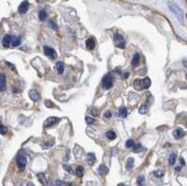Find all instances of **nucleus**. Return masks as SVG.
I'll return each instance as SVG.
<instances>
[{
	"instance_id": "f257e3e1",
	"label": "nucleus",
	"mask_w": 187,
	"mask_h": 186,
	"mask_svg": "<svg viewBox=\"0 0 187 186\" xmlns=\"http://www.w3.org/2000/svg\"><path fill=\"white\" fill-rule=\"evenodd\" d=\"M134 86L138 91L148 89L151 86V80L149 78H145L143 80H136L134 82Z\"/></svg>"
},
{
	"instance_id": "f03ea898",
	"label": "nucleus",
	"mask_w": 187,
	"mask_h": 186,
	"mask_svg": "<svg viewBox=\"0 0 187 186\" xmlns=\"http://www.w3.org/2000/svg\"><path fill=\"white\" fill-rule=\"evenodd\" d=\"M113 76L112 74L111 73H108L107 75H105L103 77V80H102V87L103 89L105 90H108V89H111L112 87V85H113Z\"/></svg>"
},
{
	"instance_id": "7ed1b4c3",
	"label": "nucleus",
	"mask_w": 187,
	"mask_h": 186,
	"mask_svg": "<svg viewBox=\"0 0 187 186\" xmlns=\"http://www.w3.org/2000/svg\"><path fill=\"white\" fill-rule=\"evenodd\" d=\"M113 41L116 47H118L120 49H124V47H126V40H124V37L122 35L118 33H116L114 35Z\"/></svg>"
},
{
	"instance_id": "20e7f679",
	"label": "nucleus",
	"mask_w": 187,
	"mask_h": 186,
	"mask_svg": "<svg viewBox=\"0 0 187 186\" xmlns=\"http://www.w3.org/2000/svg\"><path fill=\"white\" fill-rule=\"evenodd\" d=\"M169 9L172 10L175 14H176V16L180 19L182 22L183 21V10H181V7L177 6L176 4L174 3H169Z\"/></svg>"
},
{
	"instance_id": "39448f33",
	"label": "nucleus",
	"mask_w": 187,
	"mask_h": 186,
	"mask_svg": "<svg viewBox=\"0 0 187 186\" xmlns=\"http://www.w3.org/2000/svg\"><path fill=\"white\" fill-rule=\"evenodd\" d=\"M44 52L48 57H50L52 60H54L56 58V52L54 49L49 47V46H44Z\"/></svg>"
},
{
	"instance_id": "423d86ee",
	"label": "nucleus",
	"mask_w": 187,
	"mask_h": 186,
	"mask_svg": "<svg viewBox=\"0 0 187 186\" xmlns=\"http://www.w3.org/2000/svg\"><path fill=\"white\" fill-rule=\"evenodd\" d=\"M26 158L23 156V155H19L16 159V163H17V166L19 167V169L21 170H23L25 168V166H26Z\"/></svg>"
},
{
	"instance_id": "0eeeda50",
	"label": "nucleus",
	"mask_w": 187,
	"mask_h": 186,
	"mask_svg": "<svg viewBox=\"0 0 187 186\" xmlns=\"http://www.w3.org/2000/svg\"><path fill=\"white\" fill-rule=\"evenodd\" d=\"M60 121V119L59 118H56V117H50V118H48L47 119L45 122H44V123H43V126L44 127H51V126H52V125H56V123H58Z\"/></svg>"
},
{
	"instance_id": "6e6552de",
	"label": "nucleus",
	"mask_w": 187,
	"mask_h": 186,
	"mask_svg": "<svg viewBox=\"0 0 187 186\" xmlns=\"http://www.w3.org/2000/svg\"><path fill=\"white\" fill-rule=\"evenodd\" d=\"M10 46L11 47H17V46H19L21 44L22 40L20 37L10 35Z\"/></svg>"
},
{
	"instance_id": "1a4fd4ad",
	"label": "nucleus",
	"mask_w": 187,
	"mask_h": 186,
	"mask_svg": "<svg viewBox=\"0 0 187 186\" xmlns=\"http://www.w3.org/2000/svg\"><path fill=\"white\" fill-rule=\"evenodd\" d=\"M28 9H29V3H28L27 1H23V2H22L21 5L19 6L18 10H19V12H20L21 14H25V13L27 12Z\"/></svg>"
},
{
	"instance_id": "9d476101",
	"label": "nucleus",
	"mask_w": 187,
	"mask_h": 186,
	"mask_svg": "<svg viewBox=\"0 0 187 186\" xmlns=\"http://www.w3.org/2000/svg\"><path fill=\"white\" fill-rule=\"evenodd\" d=\"M29 96H30V98L32 99L34 102H37V101H38V100L40 99V94H38L36 90H30L29 91Z\"/></svg>"
},
{
	"instance_id": "9b49d317",
	"label": "nucleus",
	"mask_w": 187,
	"mask_h": 186,
	"mask_svg": "<svg viewBox=\"0 0 187 186\" xmlns=\"http://www.w3.org/2000/svg\"><path fill=\"white\" fill-rule=\"evenodd\" d=\"M172 134H173V137H174L176 139H180V138L183 137L184 135H185L184 131H183V129H181V128L175 129V130L173 131V133H172Z\"/></svg>"
},
{
	"instance_id": "f8f14e48",
	"label": "nucleus",
	"mask_w": 187,
	"mask_h": 186,
	"mask_svg": "<svg viewBox=\"0 0 187 186\" xmlns=\"http://www.w3.org/2000/svg\"><path fill=\"white\" fill-rule=\"evenodd\" d=\"M6 90V76L3 73H0V92Z\"/></svg>"
},
{
	"instance_id": "ddd939ff",
	"label": "nucleus",
	"mask_w": 187,
	"mask_h": 186,
	"mask_svg": "<svg viewBox=\"0 0 187 186\" xmlns=\"http://www.w3.org/2000/svg\"><path fill=\"white\" fill-rule=\"evenodd\" d=\"M97 171H98L99 175H101V176H105V175H107V174L108 173V171H110V170H108V168L105 165H101V166H99V167H98V169H97Z\"/></svg>"
},
{
	"instance_id": "4468645a",
	"label": "nucleus",
	"mask_w": 187,
	"mask_h": 186,
	"mask_svg": "<svg viewBox=\"0 0 187 186\" xmlns=\"http://www.w3.org/2000/svg\"><path fill=\"white\" fill-rule=\"evenodd\" d=\"M2 45H3V47H5V48L10 47V35H6L3 37V40H2Z\"/></svg>"
},
{
	"instance_id": "2eb2a0df",
	"label": "nucleus",
	"mask_w": 187,
	"mask_h": 186,
	"mask_svg": "<svg viewBox=\"0 0 187 186\" xmlns=\"http://www.w3.org/2000/svg\"><path fill=\"white\" fill-rule=\"evenodd\" d=\"M86 47L89 49V50H94L96 47V41L94 40L93 37H90L86 40Z\"/></svg>"
},
{
	"instance_id": "dca6fc26",
	"label": "nucleus",
	"mask_w": 187,
	"mask_h": 186,
	"mask_svg": "<svg viewBox=\"0 0 187 186\" xmlns=\"http://www.w3.org/2000/svg\"><path fill=\"white\" fill-rule=\"evenodd\" d=\"M37 179H38V181L40 182V183H42L44 185H49V182H48V181H47L46 176H45L44 173H38L37 174Z\"/></svg>"
},
{
	"instance_id": "f3484780",
	"label": "nucleus",
	"mask_w": 187,
	"mask_h": 186,
	"mask_svg": "<svg viewBox=\"0 0 187 186\" xmlns=\"http://www.w3.org/2000/svg\"><path fill=\"white\" fill-rule=\"evenodd\" d=\"M64 70H65L64 63H63V62H58V63L56 64V71H57V73L59 75H61V74H63Z\"/></svg>"
},
{
	"instance_id": "a211bd4d",
	"label": "nucleus",
	"mask_w": 187,
	"mask_h": 186,
	"mask_svg": "<svg viewBox=\"0 0 187 186\" xmlns=\"http://www.w3.org/2000/svg\"><path fill=\"white\" fill-rule=\"evenodd\" d=\"M96 155L95 154H94L93 152H91V153H88L87 154V161H88V164L90 165V166H93L94 164H95L96 163Z\"/></svg>"
},
{
	"instance_id": "6ab92c4d",
	"label": "nucleus",
	"mask_w": 187,
	"mask_h": 186,
	"mask_svg": "<svg viewBox=\"0 0 187 186\" xmlns=\"http://www.w3.org/2000/svg\"><path fill=\"white\" fill-rule=\"evenodd\" d=\"M139 61H140V55L139 53H135V55L133 57V60H132V66L134 67L138 66V64H139Z\"/></svg>"
},
{
	"instance_id": "aec40b11",
	"label": "nucleus",
	"mask_w": 187,
	"mask_h": 186,
	"mask_svg": "<svg viewBox=\"0 0 187 186\" xmlns=\"http://www.w3.org/2000/svg\"><path fill=\"white\" fill-rule=\"evenodd\" d=\"M75 172H76V175L79 177V178H82V176L84 174V168H83V167H82V166L77 167Z\"/></svg>"
},
{
	"instance_id": "412c9836",
	"label": "nucleus",
	"mask_w": 187,
	"mask_h": 186,
	"mask_svg": "<svg viewBox=\"0 0 187 186\" xmlns=\"http://www.w3.org/2000/svg\"><path fill=\"white\" fill-rule=\"evenodd\" d=\"M119 115L122 118H126L127 116V108L126 107H121L119 110Z\"/></svg>"
},
{
	"instance_id": "4be33fe9",
	"label": "nucleus",
	"mask_w": 187,
	"mask_h": 186,
	"mask_svg": "<svg viewBox=\"0 0 187 186\" xmlns=\"http://www.w3.org/2000/svg\"><path fill=\"white\" fill-rule=\"evenodd\" d=\"M133 166H134V158L129 157L126 161V168L128 170H131L133 168Z\"/></svg>"
},
{
	"instance_id": "5701e85b",
	"label": "nucleus",
	"mask_w": 187,
	"mask_h": 186,
	"mask_svg": "<svg viewBox=\"0 0 187 186\" xmlns=\"http://www.w3.org/2000/svg\"><path fill=\"white\" fill-rule=\"evenodd\" d=\"M176 159H177V155H176V153H171L170 154V156L168 158V163H169V165L170 166H173L175 164V162H176Z\"/></svg>"
},
{
	"instance_id": "b1692460",
	"label": "nucleus",
	"mask_w": 187,
	"mask_h": 186,
	"mask_svg": "<svg viewBox=\"0 0 187 186\" xmlns=\"http://www.w3.org/2000/svg\"><path fill=\"white\" fill-rule=\"evenodd\" d=\"M106 137L111 139V140H114V139L116 138L117 135L115 134V132H113V131H108V132L106 133Z\"/></svg>"
},
{
	"instance_id": "393cba45",
	"label": "nucleus",
	"mask_w": 187,
	"mask_h": 186,
	"mask_svg": "<svg viewBox=\"0 0 187 186\" xmlns=\"http://www.w3.org/2000/svg\"><path fill=\"white\" fill-rule=\"evenodd\" d=\"M137 183L138 186H143L144 183H145V177L143 175H140L138 177V179H137Z\"/></svg>"
},
{
	"instance_id": "a878e982",
	"label": "nucleus",
	"mask_w": 187,
	"mask_h": 186,
	"mask_svg": "<svg viewBox=\"0 0 187 186\" xmlns=\"http://www.w3.org/2000/svg\"><path fill=\"white\" fill-rule=\"evenodd\" d=\"M142 151H145V149L140 144H137V145L134 146V149H133V152H142Z\"/></svg>"
},
{
	"instance_id": "bb28decb",
	"label": "nucleus",
	"mask_w": 187,
	"mask_h": 186,
	"mask_svg": "<svg viewBox=\"0 0 187 186\" xmlns=\"http://www.w3.org/2000/svg\"><path fill=\"white\" fill-rule=\"evenodd\" d=\"M47 15L48 14H47V12L45 10H41L40 12V14H38V18H40V21H45L47 19Z\"/></svg>"
},
{
	"instance_id": "cd10ccee",
	"label": "nucleus",
	"mask_w": 187,
	"mask_h": 186,
	"mask_svg": "<svg viewBox=\"0 0 187 186\" xmlns=\"http://www.w3.org/2000/svg\"><path fill=\"white\" fill-rule=\"evenodd\" d=\"M7 133V128L6 126H4L1 122H0V134L1 135H6Z\"/></svg>"
},
{
	"instance_id": "c85d7f7f",
	"label": "nucleus",
	"mask_w": 187,
	"mask_h": 186,
	"mask_svg": "<svg viewBox=\"0 0 187 186\" xmlns=\"http://www.w3.org/2000/svg\"><path fill=\"white\" fill-rule=\"evenodd\" d=\"M135 145V142L133 139H128V140L126 142V148H132Z\"/></svg>"
},
{
	"instance_id": "c756f323",
	"label": "nucleus",
	"mask_w": 187,
	"mask_h": 186,
	"mask_svg": "<svg viewBox=\"0 0 187 186\" xmlns=\"http://www.w3.org/2000/svg\"><path fill=\"white\" fill-rule=\"evenodd\" d=\"M63 167H64V169L66 170V171H67L69 174H73V173H74L72 167H70V166H68V165H64V166H63Z\"/></svg>"
},
{
	"instance_id": "7c9ffc66",
	"label": "nucleus",
	"mask_w": 187,
	"mask_h": 186,
	"mask_svg": "<svg viewBox=\"0 0 187 186\" xmlns=\"http://www.w3.org/2000/svg\"><path fill=\"white\" fill-rule=\"evenodd\" d=\"M147 111H148V108L146 106H141L139 108V110H138V112L140 114H146Z\"/></svg>"
},
{
	"instance_id": "2f4dec72",
	"label": "nucleus",
	"mask_w": 187,
	"mask_h": 186,
	"mask_svg": "<svg viewBox=\"0 0 187 186\" xmlns=\"http://www.w3.org/2000/svg\"><path fill=\"white\" fill-rule=\"evenodd\" d=\"M49 26H51L53 30H57V25L54 22L52 21H49Z\"/></svg>"
},
{
	"instance_id": "473e14b6",
	"label": "nucleus",
	"mask_w": 187,
	"mask_h": 186,
	"mask_svg": "<svg viewBox=\"0 0 187 186\" xmlns=\"http://www.w3.org/2000/svg\"><path fill=\"white\" fill-rule=\"evenodd\" d=\"M45 105H46V107H48V108H54V107H55L52 101H50V100H46Z\"/></svg>"
},
{
	"instance_id": "72a5a7b5",
	"label": "nucleus",
	"mask_w": 187,
	"mask_h": 186,
	"mask_svg": "<svg viewBox=\"0 0 187 186\" xmlns=\"http://www.w3.org/2000/svg\"><path fill=\"white\" fill-rule=\"evenodd\" d=\"M91 113H92V115H94V116H97V115L99 114L98 110H96V108H91Z\"/></svg>"
},
{
	"instance_id": "f704fd0d",
	"label": "nucleus",
	"mask_w": 187,
	"mask_h": 186,
	"mask_svg": "<svg viewBox=\"0 0 187 186\" xmlns=\"http://www.w3.org/2000/svg\"><path fill=\"white\" fill-rule=\"evenodd\" d=\"M154 175L156 177H158V178H161V177H163L164 172L161 171V170H156V171H154Z\"/></svg>"
},
{
	"instance_id": "c9c22d12",
	"label": "nucleus",
	"mask_w": 187,
	"mask_h": 186,
	"mask_svg": "<svg viewBox=\"0 0 187 186\" xmlns=\"http://www.w3.org/2000/svg\"><path fill=\"white\" fill-rule=\"evenodd\" d=\"M85 122H86L88 125H91L94 122H95V119H93L91 117H85Z\"/></svg>"
},
{
	"instance_id": "e433bc0d",
	"label": "nucleus",
	"mask_w": 187,
	"mask_h": 186,
	"mask_svg": "<svg viewBox=\"0 0 187 186\" xmlns=\"http://www.w3.org/2000/svg\"><path fill=\"white\" fill-rule=\"evenodd\" d=\"M104 115H105L106 118H108V117H111V111H106Z\"/></svg>"
},
{
	"instance_id": "4c0bfd02",
	"label": "nucleus",
	"mask_w": 187,
	"mask_h": 186,
	"mask_svg": "<svg viewBox=\"0 0 187 186\" xmlns=\"http://www.w3.org/2000/svg\"><path fill=\"white\" fill-rule=\"evenodd\" d=\"M128 77H129V73H128V72L123 73V79H127Z\"/></svg>"
},
{
	"instance_id": "58836bf2",
	"label": "nucleus",
	"mask_w": 187,
	"mask_h": 186,
	"mask_svg": "<svg viewBox=\"0 0 187 186\" xmlns=\"http://www.w3.org/2000/svg\"><path fill=\"white\" fill-rule=\"evenodd\" d=\"M63 186H73V185L69 182H63Z\"/></svg>"
},
{
	"instance_id": "ea45409f",
	"label": "nucleus",
	"mask_w": 187,
	"mask_h": 186,
	"mask_svg": "<svg viewBox=\"0 0 187 186\" xmlns=\"http://www.w3.org/2000/svg\"><path fill=\"white\" fill-rule=\"evenodd\" d=\"M181 169H182V167H175V171H176V172H179Z\"/></svg>"
},
{
	"instance_id": "a19ab883",
	"label": "nucleus",
	"mask_w": 187,
	"mask_h": 186,
	"mask_svg": "<svg viewBox=\"0 0 187 186\" xmlns=\"http://www.w3.org/2000/svg\"><path fill=\"white\" fill-rule=\"evenodd\" d=\"M180 162L182 163V165H183V166H184V165H185V162H184V160H183V157H181Z\"/></svg>"
},
{
	"instance_id": "79ce46f5",
	"label": "nucleus",
	"mask_w": 187,
	"mask_h": 186,
	"mask_svg": "<svg viewBox=\"0 0 187 186\" xmlns=\"http://www.w3.org/2000/svg\"><path fill=\"white\" fill-rule=\"evenodd\" d=\"M26 186H34V184H33L32 182H28Z\"/></svg>"
},
{
	"instance_id": "37998d69",
	"label": "nucleus",
	"mask_w": 187,
	"mask_h": 186,
	"mask_svg": "<svg viewBox=\"0 0 187 186\" xmlns=\"http://www.w3.org/2000/svg\"><path fill=\"white\" fill-rule=\"evenodd\" d=\"M118 186H127V185H126V184H123V183H121V184H119Z\"/></svg>"
}]
</instances>
